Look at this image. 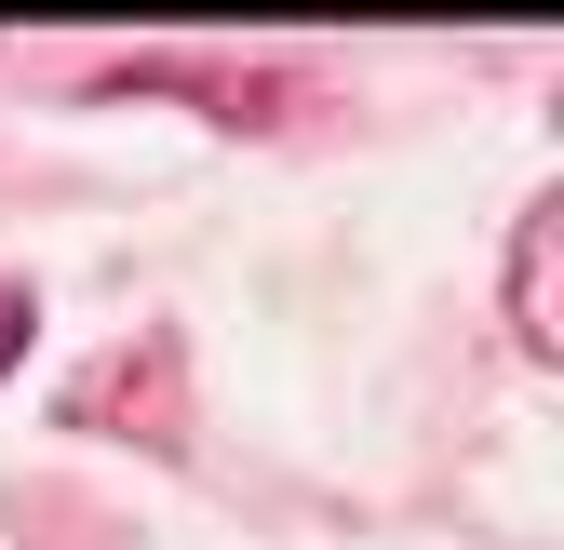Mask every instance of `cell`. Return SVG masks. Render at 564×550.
Instances as JSON below:
<instances>
[{"mask_svg":"<svg viewBox=\"0 0 564 550\" xmlns=\"http://www.w3.org/2000/svg\"><path fill=\"white\" fill-rule=\"evenodd\" d=\"M551 255H564V201H524V216H511V350H524V363H564Z\"/></svg>","mask_w":564,"mask_h":550,"instance_id":"6da1fadb","label":"cell"},{"mask_svg":"<svg viewBox=\"0 0 564 550\" xmlns=\"http://www.w3.org/2000/svg\"><path fill=\"white\" fill-rule=\"evenodd\" d=\"M28 322H41V309H28V283H0V376L28 363Z\"/></svg>","mask_w":564,"mask_h":550,"instance_id":"7a4b0ae2","label":"cell"}]
</instances>
